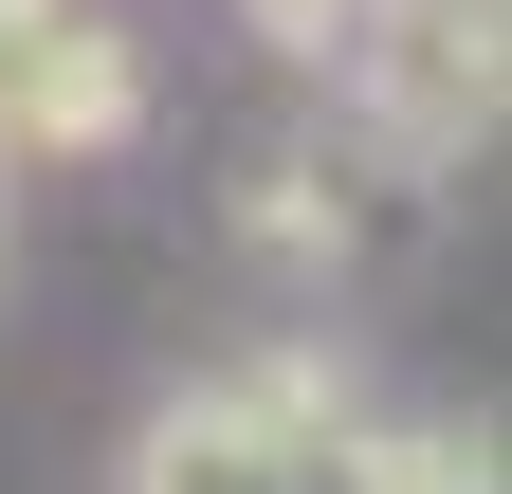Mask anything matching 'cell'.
Wrapping results in <instances>:
<instances>
[{"instance_id": "1", "label": "cell", "mask_w": 512, "mask_h": 494, "mask_svg": "<svg viewBox=\"0 0 512 494\" xmlns=\"http://www.w3.org/2000/svg\"><path fill=\"white\" fill-rule=\"evenodd\" d=\"M330 74H348V147L384 183H439V165L494 147L512 19H494V0H348V19H330Z\"/></svg>"}, {"instance_id": "2", "label": "cell", "mask_w": 512, "mask_h": 494, "mask_svg": "<svg viewBox=\"0 0 512 494\" xmlns=\"http://www.w3.org/2000/svg\"><path fill=\"white\" fill-rule=\"evenodd\" d=\"M147 129V55L92 0H0V165H92Z\"/></svg>"}, {"instance_id": "3", "label": "cell", "mask_w": 512, "mask_h": 494, "mask_svg": "<svg viewBox=\"0 0 512 494\" xmlns=\"http://www.w3.org/2000/svg\"><path fill=\"white\" fill-rule=\"evenodd\" d=\"M293 458L311 440H275L238 385H183V403H147V440H128V494H293Z\"/></svg>"}, {"instance_id": "4", "label": "cell", "mask_w": 512, "mask_h": 494, "mask_svg": "<svg viewBox=\"0 0 512 494\" xmlns=\"http://www.w3.org/2000/svg\"><path fill=\"white\" fill-rule=\"evenodd\" d=\"M366 183H384V165H275V183H256V238H275L293 275L348 257V238H366Z\"/></svg>"}, {"instance_id": "5", "label": "cell", "mask_w": 512, "mask_h": 494, "mask_svg": "<svg viewBox=\"0 0 512 494\" xmlns=\"http://www.w3.org/2000/svg\"><path fill=\"white\" fill-rule=\"evenodd\" d=\"M238 403L275 421V440H348V421H366V385H348L330 348H256V366H238Z\"/></svg>"}, {"instance_id": "6", "label": "cell", "mask_w": 512, "mask_h": 494, "mask_svg": "<svg viewBox=\"0 0 512 494\" xmlns=\"http://www.w3.org/2000/svg\"><path fill=\"white\" fill-rule=\"evenodd\" d=\"M238 19L275 37V55H330V19H348V0H238Z\"/></svg>"}, {"instance_id": "7", "label": "cell", "mask_w": 512, "mask_h": 494, "mask_svg": "<svg viewBox=\"0 0 512 494\" xmlns=\"http://www.w3.org/2000/svg\"><path fill=\"white\" fill-rule=\"evenodd\" d=\"M0 275H19V220H0Z\"/></svg>"}]
</instances>
